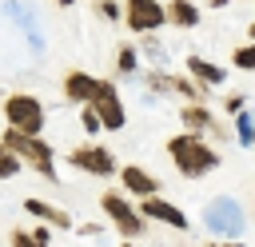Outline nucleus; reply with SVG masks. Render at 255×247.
Instances as JSON below:
<instances>
[{"mask_svg": "<svg viewBox=\"0 0 255 247\" xmlns=\"http://www.w3.org/2000/svg\"><path fill=\"white\" fill-rule=\"evenodd\" d=\"M0 147L12 151V155L20 159V167H32V171H40L44 179H56V159H52V147H48L44 135H24V131H16V127H4V131H0Z\"/></svg>", "mask_w": 255, "mask_h": 247, "instance_id": "obj_1", "label": "nucleus"}, {"mask_svg": "<svg viewBox=\"0 0 255 247\" xmlns=\"http://www.w3.org/2000/svg\"><path fill=\"white\" fill-rule=\"evenodd\" d=\"M167 155H171V163L179 167V175H187V179H199V175H207L211 167H219L215 147H207V143H203L199 135H191V131L171 135V139H167Z\"/></svg>", "mask_w": 255, "mask_h": 247, "instance_id": "obj_2", "label": "nucleus"}, {"mask_svg": "<svg viewBox=\"0 0 255 247\" xmlns=\"http://www.w3.org/2000/svg\"><path fill=\"white\" fill-rule=\"evenodd\" d=\"M4 120H8V127L24 131V135H40L44 131V104L28 92H12L4 100Z\"/></svg>", "mask_w": 255, "mask_h": 247, "instance_id": "obj_3", "label": "nucleus"}, {"mask_svg": "<svg viewBox=\"0 0 255 247\" xmlns=\"http://www.w3.org/2000/svg\"><path fill=\"white\" fill-rule=\"evenodd\" d=\"M100 207H104V215L116 223V231H120L124 239L143 235V219H139V211H135V203H131L128 195H120V191H104V195H100Z\"/></svg>", "mask_w": 255, "mask_h": 247, "instance_id": "obj_4", "label": "nucleus"}, {"mask_svg": "<svg viewBox=\"0 0 255 247\" xmlns=\"http://www.w3.org/2000/svg\"><path fill=\"white\" fill-rule=\"evenodd\" d=\"M88 108L96 112V120H100V127H104V131H120V127H124V120H128L124 100H120V92H116V84H112V80H100L96 100H92Z\"/></svg>", "mask_w": 255, "mask_h": 247, "instance_id": "obj_5", "label": "nucleus"}, {"mask_svg": "<svg viewBox=\"0 0 255 247\" xmlns=\"http://www.w3.org/2000/svg\"><path fill=\"white\" fill-rule=\"evenodd\" d=\"M68 163L80 167V171H88V175H100V179H108L112 171H120L116 155H112L108 147H100V143H80V147H72V151H68Z\"/></svg>", "mask_w": 255, "mask_h": 247, "instance_id": "obj_6", "label": "nucleus"}, {"mask_svg": "<svg viewBox=\"0 0 255 247\" xmlns=\"http://www.w3.org/2000/svg\"><path fill=\"white\" fill-rule=\"evenodd\" d=\"M124 8V24L131 28V32H155V28H163L167 20H163V4L159 0H124L120 4Z\"/></svg>", "mask_w": 255, "mask_h": 247, "instance_id": "obj_7", "label": "nucleus"}, {"mask_svg": "<svg viewBox=\"0 0 255 247\" xmlns=\"http://www.w3.org/2000/svg\"><path fill=\"white\" fill-rule=\"evenodd\" d=\"M139 219H155V223H167V227H175V231H187V215L175 207V203H167V199H159V195H151V199H139Z\"/></svg>", "mask_w": 255, "mask_h": 247, "instance_id": "obj_8", "label": "nucleus"}, {"mask_svg": "<svg viewBox=\"0 0 255 247\" xmlns=\"http://www.w3.org/2000/svg\"><path fill=\"white\" fill-rule=\"evenodd\" d=\"M120 183H124V191L135 195V199H151V195H159V179H155L151 171H143L139 163H124V167H120Z\"/></svg>", "mask_w": 255, "mask_h": 247, "instance_id": "obj_9", "label": "nucleus"}, {"mask_svg": "<svg viewBox=\"0 0 255 247\" xmlns=\"http://www.w3.org/2000/svg\"><path fill=\"white\" fill-rule=\"evenodd\" d=\"M96 88H100V80H96L92 72H68V76H64V96H68V104L88 108V104L96 100Z\"/></svg>", "mask_w": 255, "mask_h": 247, "instance_id": "obj_10", "label": "nucleus"}, {"mask_svg": "<svg viewBox=\"0 0 255 247\" xmlns=\"http://www.w3.org/2000/svg\"><path fill=\"white\" fill-rule=\"evenodd\" d=\"M187 72H191V80L199 84V88H215V84H223V68L219 64H211V60H203V56H187Z\"/></svg>", "mask_w": 255, "mask_h": 247, "instance_id": "obj_11", "label": "nucleus"}, {"mask_svg": "<svg viewBox=\"0 0 255 247\" xmlns=\"http://www.w3.org/2000/svg\"><path fill=\"white\" fill-rule=\"evenodd\" d=\"M179 120H183V127H187L191 135H199V131H219V124L211 120V112H207L203 104H183V108H179Z\"/></svg>", "mask_w": 255, "mask_h": 247, "instance_id": "obj_12", "label": "nucleus"}, {"mask_svg": "<svg viewBox=\"0 0 255 247\" xmlns=\"http://www.w3.org/2000/svg\"><path fill=\"white\" fill-rule=\"evenodd\" d=\"M24 211L36 215V219H44V227H72L68 211H60V207H52V203H44V199H24Z\"/></svg>", "mask_w": 255, "mask_h": 247, "instance_id": "obj_13", "label": "nucleus"}, {"mask_svg": "<svg viewBox=\"0 0 255 247\" xmlns=\"http://www.w3.org/2000/svg\"><path fill=\"white\" fill-rule=\"evenodd\" d=\"M163 20L175 24V28H195L199 24V8L191 0H171V4H163Z\"/></svg>", "mask_w": 255, "mask_h": 247, "instance_id": "obj_14", "label": "nucleus"}, {"mask_svg": "<svg viewBox=\"0 0 255 247\" xmlns=\"http://www.w3.org/2000/svg\"><path fill=\"white\" fill-rule=\"evenodd\" d=\"M8 243H12V247H48V243H52V231H48V227H32V231L16 227V231L8 235Z\"/></svg>", "mask_w": 255, "mask_h": 247, "instance_id": "obj_15", "label": "nucleus"}, {"mask_svg": "<svg viewBox=\"0 0 255 247\" xmlns=\"http://www.w3.org/2000/svg\"><path fill=\"white\" fill-rule=\"evenodd\" d=\"M231 64H235L239 72H255V44L235 48V52H231Z\"/></svg>", "mask_w": 255, "mask_h": 247, "instance_id": "obj_16", "label": "nucleus"}, {"mask_svg": "<svg viewBox=\"0 0 255 247\" xmlns=\"http://www.w3.org/2000/svg\"><path fill=\"white\" fill-rule=\"evenodd\" d=\"M135 64H139V60H135V48L124 44V48L116 52V68H120V72H135Z\"/></svg>", "mask_w": 255, "mask_h": 247, "instance_id": "obj_17", "label": "nucleus"}, {"mask_svg": "<svg viewBox=\"0 0 255 247\" xmlns=\"http://www.w3.org/2000/svg\"><path fill=\"white\" fill-rule=\"evenodd\" d=\"M16 171H20V159H16L12 151H4V147H0V179H12Z\"/></svg>", "mask_w": 255, "mask_h": 247, "instance_id": "obj_18", "label": "nucleus"}, {"mask_svg": "<svg viewBox=\"0 0 255 247\" xmlns=\"http://www.w3.org/2000/svg\"><path fill=\"white\" fill-rule=\"evenodd\" d=\"M96 8H100L104 20H120V16H124V8H120L116 0H96Z\"/></svg>", "mask_w": 255, "mask_h": 247, "instance_id": "obj_19", "label": "nucleus"}, {"mask_svg": "<svg viewBox=\"0 0 255 247\" xmlns=\"http://www.w3.org/2000/svg\"><path fill=\"white\" fill-rule=\"evenodd\" d=\"M80 120H84V131H92V135H96V131H104V127H100V120H96V112H92V108H80Z\"/></svg>", "mask_w": 255, "mask_h": 247, "instance_id": "obj_20", "label": "nucleus"}, {"mask_svg": "<svg viewBox=\"0 0 255 247\" xmlns=\"http://www.w3.org/2000/svg\"><path fill=\"white\" fill-rule=\"evenodd\" d=\"M223 108H227L231 116H243V96H227V100H223Z\"/></svg>", "mask_w": 255, "mask_h": 247, "instance_id": "obj_21", "label": "nucleus"}, {"mask_svg": "<svg viewBox=\"0 0 255 247\" xmlns=\"http://www.w3.org/2000/svg\"><path fill=\"white\" fill-rule=\"evenodd\" d=\"M239 131H243L239 139H243V143H251V124H247V116H239Z\"/></svg>", "mask_w": 255, "mask_h": 247, "instance_id": "obj_22", "label": "nucleus"}, {"mask_svg": "<svg viewBox=\"0 0 255 247\" xmlns=\"http://www.w3.org/2000/svg\"><path fill=\"white\" fill-rule=\"evenodd\" d=\"M211 8H227V0H211Z\"/></svg>", "mask_w": 255, "mask_h": 247, "instance_id": "obj_23", "label": "nucleus"}, {"mask_svg": "<svg viewBox=\"0 0 255 247\" xmlns=\"http://www.w3.org/2000/svg\"><path fill=\"white\" fill-rule=\"evenodd\" d=\"M56 4H60V8H68V4H76V0H56Z\"/></svg>", "mask_w": 255, "mask_h": 247, "instance_id": "obj_24", "label": "nucleus"}, {"mask_svg": "<svg viewBox=\"0 0 255 247\" xmlns=\"http://www.w3.org/2000/svg\"><path fill=\"white\" fill-rule=\"evenodd\" d=\"M247 36H251V44H255V24H251V32H247Z\"/></svg>", "mask_w": 255, "mask_h": 247, "instance_id": "obj_25", "label": "nucleus"}, {"mask_svg": "<svg viewBox=\"0 0 255 247\" xmlns=\"http://www.w3.org/2000/svg\"><path fill=\"white\" fill-rule=\"evenodd\" d=\"M223 247H239V243H223Z\"/></svg>", "mask_w": 255, "mask_h": 247, "instance_id": "obj_26", "label": "nucleus"}, {"mask_svg": "<svg viewBox=\"0 0 255 247\" xmlns=\"http://www.w3.org/2000/svg\"><path fill=\"white\" fill-rule=\"evenodd\" d=\"M251 143H255V131H251Z\"/></svg>", "mask_w": 255, "mask_h": 247, "instance_id": "obj_27", "label": "nucleus"}, {"mask_svg": "<svg viewBox=\"0 0 255 247\" xmlns=\"http://www.w3.org/2000/svg\"><path fill=\"white\" fill-rule=\"evenodd\" d=\"M124 247H131V243H124Z\"/></svg>", "mask_w": 255, "mask_h": 247, "instance_id": "obj_28", "label": "nucleus"}]
</instances>
